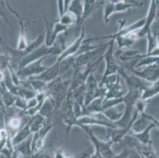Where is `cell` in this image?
<instances>
[{
	"label": "cell",
	"instance_id": "1",
	"mask_svg": "<svg viewBox=\"0 0 159 158\" xmlns=\"http://www.w3.org/2000/svg\"><path fill=\"white\" fill-rule=\"evenodd\" d=\"M142 91L138 89L128 90L127 93L123 97L124 103L125 104L124 110L123 111V115L118 121L114 122L116 128H125L129 125L133 118V110L135 107V104L140 99Z\"/></svg>",
	"mask_w": 159,
	"mask_h": 158
},
{
	"label": "cell",
	"instance_id": "24",
	"mask_svg": "<svg viewBox=\"0 0 159 158\" xmlns=\"http://www.w3.org/2000/svg\"><path fill=\"white\" fill-rule=\"evenodd\" d=\"M130 154H131V151L127 149H124L120 153H117V154L114 153L113 156L111 158H129Z\"/></svg>",
	"mask_w": 159,
	"mask_h": 158
},
{
	"label": "cell",
	"instance_id": "19",
	"mask_svg": "<svg viewBox=\"0 0 159 158\" xmlns=\"http://www.w3.org/2000/svg\"><path fill=\"white\" fill-rule=\"evenodd\" d=\"M67 11H70L77 17L79 21V27H82V14H83V1L79 0H72L70 1Z\"/></svg>",
	"mask_w": 159,
	"mask_h": 158
},
{
	"label": "cell",
	"instance_id": "17",
	"mask_svg": "<svg viewBox=\"0 0 159 158\" xmlns=\"http://www.w3.org/2000/svg\"><path fill=\"white\" fill-rule=\"evenodd\" d=\"M31 135H33V133L30 130V124H29L28 121V123L22 128L20 129L19 131L16 133L15 135L11 138V144H12L13 147H15L18 145H19L20 143L24 142L25 140H26Z\"/></svg>",
	"mask_w": 159,
	"mask_h": 158
},
{
	"label": "cell",
	"instance_id": "14",
	"mask_svg": "<svg viewBox=\"0 0 159 158\" xmlns=\"http://www.w3.org/2000/svg\"><path fill=\"white\" fill-rule=\"evenodd\" d=\"M56 111V102L52 97L47 95L42 105L40 107L39 114L44 116L47 120H50L52 113Z\"/></svg>",
	"mask_w": 159,
	"mask_h": 158
},
{
	"label": "cell",
	"instance_id": "4",
	"mask_svg": "<svg viewBox=\"0 0 159 158\" xmlns=\"http://www.w3.org/2000/svg\"><path fill=\"white\" fill-rule=\"evenodd\" d=\"M104 4V21L105 24L109 22L111 15L116 13H122L130 11L133 7H139L143 5V2L139 1H131L127 2L124 0L118 1H106Z\"/></svg>",
	"mask_w": 159,
	"mask_h": 158
},
{
	"label": "cell",
	"instance_id": "5",
	"mask_svg": "<svg viewBox=\"0 0 159 158\" xmlns=\"http://www.w3.org/2000/svg\"><path fill=\"white\" fill-rule=\"evenodd\" d=\"M114 43H115L114 40H111L109 41L108 47L103 55V60H105V69L101 80H103L111 75L116 74L119 70L120 64L115 59Z\"/></svg>",
	"mask_w": 159,
	"mask_h": 158
},
{
	"label": "cell",
	"instance_id": "16",
	"mask_svg": "<svg viewBox=\"0 0 159 158\" xmlns=\"http://www.w3.org/2000/svg\"><path fill=\"white\" fill-rule=\"evenodd\" d=\"M155 125L150 122V124H149L148 127L144 130H143V131L139 133H137V134H131L133 138H135L140 144L144 145V146L152 145V141H151V138H150V131H151L153 128H155Z\"/></svg>",
	"mask_w": 159,
	"mask_h": 158
},
{
	"label": "cell",
	"instance_id": "2",
	"mask_svg": "<svg viewBox=\"0 0 159 158\" xmlns=\"http://www.w3.org/2000/svg\"><path fill=\"white\" fill-rule=\"evenodd\" d=\"M78 127H81L87 134L88 138L93 144L94 148V153L99 158H111L114 154V152L112 150V146L114 144L113 142L111 140L103 141L98 138L94 134L90 127L88 126L79 125Z\"/></svg>",
	"mask_w": 159,
	"mask_h": 158
},
{
	"label": "cell",
	"instance_id": "7",
	"mask_svg": "<svg viewBox=\"0 0 159 158\" xmlns=\"http://www.w3.org/2000/svg\"><path fill=\"white\" fill-rule=\"evenodd\" d=\"M125 68V67H124ZM142 70L134 69V68H125L127 70L131 72L135 76L139 77L143 80L150 83H154L159 79V63L150 64L142 67Z\"/></svg>",
	"mask_w": 159,
	"mask_h": 158
},
{
	"label": "cell",
	"instance_id": "22",
	"mask_svg": "<svg viewBox=\"0 0 159 158\" xmlns=\"http://www.w3.org/2000/svg\"><path fill=\"white\" fill-rule=\"evenodd\" d=\"M146 37L147 39V51L146 54H149L159 45L158 34H157V32L152 33L150 31V33H148Z\"/></svg>",
	"mask_w": 159,
	"mask_h": 158
},
{
	"label": "cell",
	"instance_id": "12",
	"mask_svg": "<svg viewBox=\"0 0 159 158\" xmlns=\"http://www.w3.org/2000/svg\"><path fill=\"white\" fill-rule=\"evenodd\" d=\"M7 5L9 8L10 11L16 15V17H18V21H19V24H20V28H21V30H20V34H19V38H18V45H17V49L16 50L19 51V52H23L25 51V49L28 47L29 46V43L27 42L26 40V37H25V23L23 19L20 17L19 14L17 13L16 11H13V9L11 8L10 4L8 3V2H7Z\"/></svg>",
	"mask_w": 159,
	"mask_h": 158
},
{
	"label": "cell",
	"instance_id": "20",
	"mask_svg": "<svg viewBox=\"0 0 159 158\" xmlns=\"http://www.w3.org/2000/svg\"><path fill=\"white\" fill-rule=\"evenodd\" d=\"M159 94V79L157 82L151 83L145 89L142 91L140 99L147 101Z\"/></svg>",
	"mask_w": 159,
	"mask_h": 158
},
{
	"label": "cell",
	"instance_id": "8",
	"mask_svg": "<svg viewBox=\"0 0 159 158\" xmlns=\"http://www.w3.org/2000/svg\"><path fill=\"white\" fill-rule=\"evenodd\" d=\"M45 59L46 58H43V59L35 61V62L30 63V64H29L28 66H25L23 69L16 72L18 78H20V80H26V79H29V78H33V77L38 76V75L41 74L43 72L45 71L48 66L43 65V62H44Z\"/></svg>",
	"mask_w": 159,
	"mask_h": 158
},
{
	"label": "cell",
	"instance_id": "18",
	"mask_svg": "<svg viewBox=\"0 0 159 158\" xmlns=\"http://www.w3.org/2000/svg\"><path fill=\"white\" fill-rule=\"evenodd\" d=\"M141 54L139 51L137 50H119L117 51L116 53V56H117L118 59L120 62L125 63L128 61H131L136 64L137 63V59L138 56Z\"/></svg>",
	"mask_w": 159,
	"mask_h": 158
},
{
	"label": "cell",
	"instance_id": "3",
	"mask_svg": "<svg viewBox=\"0 0 159 158\" xmlns=\"http://www.w3.org/2000/svg\"><path fill=\"white\" fill-rule=\"evenodd\" d=\"M95 71L96 70L89 74L85 83V86H86L84 101L85 108L98 98H105V96L106 94V89L104 86L99 85V82L94 75Z\"/></svg>",
	"mask_w": 159,
	"mask_h": 158
},
{
	"label": "cell",
	"instance_id": "15",
	"mask_svg": "<svg viewBox=\"0 0 159 158\" xmlns=\"http://www.w3.org/2000/svg\"><path fill=\"white\" fill-rule=\"evenodd\" d=\"M147 113L146 112L139 114L138 118L133 123L129 134H137V133H139L145 130L148 127L149 124H150V121L147 118Z\"/></svg>",
	"mask_w": 159,
	"mask_h": 158
},
{
	"label": "cell",
	"instance_id": "25",
	"mask_svg": "<svg viewBox=\"0 0 159 158\" xmlns=\"http://www.w3.org/2000/svg\"><path fill=\"white\" fill-rule=\"evenodd\" d=\"M53 157L54 158H67V156L65 153L64 150H63V148L60 147L59 149L55 151L54 154H53Z\"/></svg>",
	"mask_w": 159,
	"mask_h": 158
},
{
	"label": "cell",
	"instance_id": "23",
	"mask_svg": "<svg viewBox=\"0 0 159 158\" xmlns=\"http://www.w3.org/2000/svg\"><path fill=\"white\" fill-rule=\"evenodd\" d=\"M58 7V13H59V17H61L68 10L69 5H70V1H65V0H60L57 1Z\"/></svg>",
	"mask_w": 159,
	"mask_h": 158
},
{
	"label": "cell",
	"instance_id": "9",
	"mask_svg": "<svg viewBox=\"0 0 159 158\" xmlns=\"http://www.w3.org/2000/svg\"><path fill=\"white\" fill-rule=\"evenodd\" d=\"M159 13V1L152 0L150 1V7H149L148 13L147 17H145V24L143 28L138 31L139 39L146 37L148 33L151 31V25L157 19V14Z\"/></svg>",
	"mask_w": 159,
	"mask_h": 158
},
{
	"label": "cell",
	"instance_id": "6",
	"mask_svg": "<svg viewBox=\"0 0 159 158\" xmlns=\"http://www.w3.org/2000/svg\"><path fill=\"white\" fill-rule=\"evenodd\" d=\"M53 124L50 120H47L44 127L40 129L39 131L33 134L32 139V151L33 154H39L42 153L45 145V138L50 130L52 129Z\"/></svg>",
	"mask_w": 159,
	"mask_h": 158
},
{
	"label": "cell",
	"instance_id": "27",
	"mask_svg": "<svg viewBox=\"0 0 159 158\" xmlns=\"http://www.w3.org/2000/svg\"><path fill=\"white\" fill-rule=\"evenodd\" d=\"M147 118H148V120H150L151 123H153V124L155 125L156 127H157V128L159 129V120H157V119H155L154 117H153L152 115H149V114H147Z\"/></svg>",
	"mask_w": 159,
	"mask_h": 158
},
{
	"label": "cell",
	"instance_id": "28",
	"mask_svg": "<svg viewBox=\"0 0 159 158\" xmlns=\"http://www.w3.org/2000/svg\"><path fill=\"white\" fill-rule=\"evenodd\" d=\"M89 158H99V157H98L95 154H92L89 156Z\"/></svg>",
	"mask_w": 159,
	"mask_h": 158
},
{
	"label": "cell",
	"instance_id": "11",
	"mask_svg": "<svg viewBox=\"0 0 159 158\" xmlns=\"http://www.w3.org/2000/svg\"><path fill=\"white\" fill-rule=\"evenodd\" d=\"M62 74H62L61 71L60 63L57 62V61H56V63L53 65H52L51 66H48L47 70L44 72H43L41 74L30 78L48 84L50 82H53L54 80H56V78H58L59 77L62 76Z\"/></svg>",
	"mask_w": 159,
	"mask_h": 158
},
{
	"label": "cell",
	"instance_id": "13",
	"mask_svg": "<svg viewBox=\"0 0 159 158\" xmlns=\"http://www.w3.org/2000/svg\"><path fill=\"white\" fill-rule=\"evenodd\" d=\"M138 31L133 32V33L124 35V36L116 37L113 39L118 44V47L120 50H122L124 47H127V48L131 47V45H133L139 40Z\"/></svg>",
	"mask_w": 159,
	"mask_h": 158
},
{
	"label": "cell",
	"instance_id": "21",
	"mask_svg": "<svg viewBox=\"0 0 159 158\" xmlns=\"http://www.w3.org/2000/svg\"><path fill=\"white\" fill-rule=\"evenodd\" d=\"M99 2L95 0H86L83 1V14H82V22L88 17L92 16L94 13L96 8H98Z\"/></svg>",
	"mask_w": 159,
	"mask_h": 158
},
{
	"label": "cell",
	"instance_id": "26",
	"mask_svg": "<svg viewBox=\"0 0 159 158\" xmlns=\"http://www.w3.org/2000/svg\"><path fill=\"white\" fill-rule=\"evenodd\" d=\"M33 158H54L53 155H50L48 153H40L39 154L33 155Z\"/></svg>",
	"mask_w": 159,
	"mask_h": 158
},
{
	"label": "cell",
	"instance_id": "10",
	"mask_svg": "<svg viewBox=\"0 0 159 158\" xmlns=\"http://www.w3.org/2000/svg\"><path fill=\"white\" fill-rule=\"evenodd\" d=\"M85 38H86V32H85L84 26H82V29H81L80 33H79L77 38L71 42V43H70L68 46H66L64 51L62 52V54L60 56H58L56 61L60 62V61L63 60V59H66V58L76 56L80 47H82V43L84 41Z\"/></svg>",
	"mask_w": 159,
	"mask_h": 158
}]
</instances>
